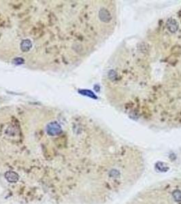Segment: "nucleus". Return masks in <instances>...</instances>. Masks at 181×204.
<instances>
[{
    "mask_svg": "<svg viewBox=\"0 0 181 204\" xmlns=\"http://www.w3.org/2000/svg\"><path fill=\"white\" fill-rule=\"evenodd\" d=\"M46 131L49 136H55L61 134L62 132V128L57 121H54L48 124Z\"/></svg>",
    "mask_w": 181,
    "mask_h": 204,
    "instance_id": "f257e3e1",
    "label": "nucleus"
},
{
    "mask_svg": "<svg viewBox=\"0 0 181 204\" xmlns=\"http://www.w3.org/2000/svg\"><path fill=\"white\" fill-rule=\"evenodd\" d=\"M5 178L9 182L15 183L18 180L19 176L16 172L12 171H8L5 174Z\"/></svg>",
    "mask_w": 181,
    "mask_h": 204,
    "instance_id": "f03ea898",
    "label": "nucleus"
}]
</instances>
